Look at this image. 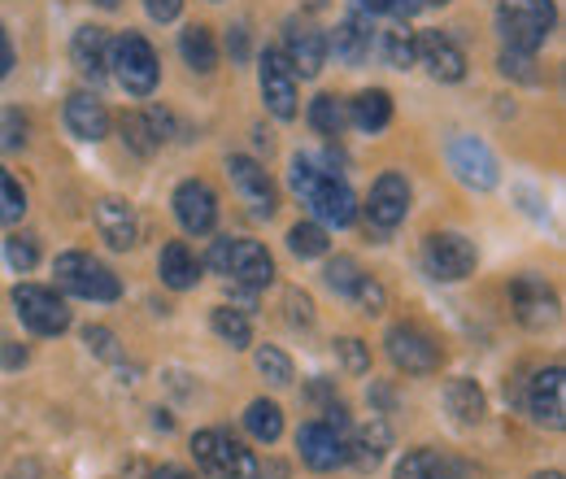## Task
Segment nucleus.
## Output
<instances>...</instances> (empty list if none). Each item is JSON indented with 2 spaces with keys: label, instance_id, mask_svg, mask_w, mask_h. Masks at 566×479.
Wrapping results in <instances>:
<instances>
[{
  "label": "nucleus",
  "instance_id": "f257e3e1",
  "mask_svg": "<svg viewBox=\"0 0 566 479\" xmlns=\"http://www.w3.org/2000/svg\"><path fill=\"white\" fill-rule=\"evenodd\" d=\"M554 22H558L554 0H501L496 4V27L505 35V49H518V53H536L549 40Z\"/></svg>",
  "mask_w": 566,
  "mask_h": 479
},
{
  "label": "nucleus",
  "instance_id": "f03ea898",
  "mask_svg": "<svg viewBox=\"0 0 566 479\" xmlns=\"http://www.w3.org/2000/svg\"><path fill=\"white\" fill-rule=\"evenodd\" d=\"M192 454H197L201 471L213 479H258V471H262L258 458L240 440H231L227 431H197Z\"/></svg>",
  "mask_w": 566,
  "mask_h": 479
},
{
  "label": "nucleus",
  "instance_id": "7ed1b4c3",
  "mask_svg": "<svg viewBox=\"0 0 566 479\" xmlns=\"http://www.w3.org/2000/svg\"><path fill=\"white\" fill-rule=\"evenodd\" d=\"M109 66H114V79L132 96H148L157 87V53H153V44L144 35H136V31L118 35L109 44Z\"/></svg>",
  "mask_w": 566,
  "mask_h": 479
},
{
  "label": "nucleus",
  "instance_id": "20e7f679",
  "mask_svg": "<svg viewBox=\"0 0 566 479\" xmlns=\"http://www.w3.org/2000/svg\"><path fill=\"white\" fill-rule=\"evenodd\" d=\"M57 283L71 296H83V301H118V292H123L118 274L101 267L96 258H87V253H62L57 258Z\"/></svg>",
  "mask_w": 566,
  "mask_h": 479
},
{
  "label": "nucleus",
  "instance_id": "39448f33",
  "mask_svg": "<svg viewBox=\"0 0 566 479\" xmlns=\"http://www.w3.org/2000/svg\"><path fill=\"white\" fill-rule=\"evenodd\" d=\"M13 305H18V319H22L35 336H62V332L71 327V310H66V301H62L53 288L18 283V288H13Z\"/></svg>",
  "mask_w": 566,
  "mask_h": 479
},
{
  "label": "nucleus",
  "instance_id": "423d86ee",
  "mask_svg": "<svg viewBox=\"0 0 566 479\" xmlns=\"http://www.w3.org/2000/svg\"><path fill=\"white\" fill-rule=\"evenodd\" d=\"M384 344H388L392 366L406 371V375H431V371L440 366V344L431 341L423 327H415V323H397V327H388Z\"/></svg>",
  "mask_w": 566,
  "mask_h": 479
},
{
  "label": "nucleus",
  "instance_id": "0eeeda50",
  "mask_svg": "<svg viewBox=\"0 0 566 479\" xmlns=\"http://www.w3.org/2000/svg\"><path fill=\"white\" fill-rule=\"evenodd\" d=\"M423 262H427V271H431V279L458 283V279H467V274L475 271V244H471L467 236H458V231L427 236Z\"/></svg>",
  "mask_w": 566,
  "mask_h": 479
},
{
  "label": "nucleus",
  "instance_id": "6e6552de",
  "mask_svg": "<svg viewBox=\"0 0 566 479\" xmlns=\"http://www.w3.org/2000/svg\"><path fill=\"white\" fill-rule=\"evenodd\" d=\"M510 305H514V319L523 327H532V332H541V327H549L558 319V296L541 274H518L510 283Z\"/></svg>",
  "mask_w": 566,
  "mask_h": 479
},
{
  "label": "nucleus",
  "instance_id": "1a4fd4ad",
  "mask_svg": "<svg viewBox=\"0 0 566 479\" xmlns=\"http://www.w3.org/2000/svg\"><path fill=\"white\" fill-rule=\"evenodd\" d=\"M406 214H410V184H406V175H397V170L379 175V179H375V188H370L366 222H370L379 236H388L392 227H401V222H406Z\"/></svg>",
  "mask_w": 566,
  "mask_h": 479
},
{
  "label": "nucleus",
  "instance_id": "9d476101",
  "mask_svg": "<svg viewBox=\"0 0 566 479\" xmlns=\"http://www.w3.org/2000/svg\"><path fill=\"white\" fill-rule=\"evenodd\" d=\"M449 166H453V175H458L467 188H475V192H489V188H496V179H501L489 144L475 136H458L449 144Z\"/></svg>",
  "mask_w": 566,
  "mask_h": 479
},
{
  "label": "nucleus",
  "instance_id": "9b49d317",
  "mask_svg": "<svg viewBox=\"0 0 566 479\" xmlns=\"http://www.w3.org/2000/svg\"><path fill=\"white\" fill-rule=\"evenodd\" d=\"M262 96H266V110L275 118H283V123L296 118V74L280 49L262 53Z\"/></svg>",
  "mask_w": 566,
  "mask_h": 479
},
{
  "label": "nucleus",
  "instance_id": "f8f14e48",
  "mask_svg": "<svg viewBox=\"0 0 566 479\" xmlns=\"http://www.w3.org/2000/svg\"><path fill=\"white\" fill-rule=\"evenodd\" d=\"M227 175H231L235 192L244 197V206L253 209L258 218H271V214H275V206H280L275 184H271V175H266L253 157H231V162H227Z\"/></svg>",
  "mask_w": 566,
  "mask_h": 479
},
{
  "label": "nucleus",
  "instance_id": "ddd939ff",
  "mask_svg": "<svg viewBox=\"0 0 566 479\" xmlns=\"http://www.w3.org/2000/svg\"><path fill=\"white\" fill-rule=\"evenodd\" d=\"M527 410L545 427H566V375L563 366H545L536 371L532 388H527Z\"/></svg>",
  "mask_w": 566,
  "mask_h": 479
},
{
  "label": "nucleus",
  "instance_id": "4468645a",
  "mask_svg": "<svg viewBox=\"0 0 566 479\" xmlns=\"http://www.w3.org/2000/svg\"><path fill=\"white\" fill-rule=\"evenodd\" d=\"M175 218L184 222V231L210 236L213 222H218V197L210 192V184H201V179L179 184L175 188Z\"/></svg>",
  "mask_w": 566,
  "mask_h": 479
},
{
  "label": "nucleus",
  "instance_id": "2eb2a0df",
  "mask_svg": "<svg viewBox=\"0 0 566 479\" xmlns=\"http://www.w3.org/2000/svg\"><path fill=\"white\" fill-rule=\"evenodd\" d=\"M296 449H301V462L310 471H336L345 462V436H336L327 423H305L296 431Z\"/></svg>",
  "mask_w": 566,
  "mask_h": 479
},
{
  "label": "nucleus",
  "instance_id": "dca6fc26",
  "mask_svg": "<svg viewBox=\"0 0 566 479\" xmlns=\"http://www.w3.org/2000/svg\"><path fill=\"white\" fill-rule=\"evenodd\" d=\"M415 62H423V66L431 70V79H440V83H458V79L467 74L462 49H458L449 35H440V31H423V35L415 40Z\"/></svg>",
  "mask_w": 566,
  "mask_h": 479
},
{
  "label": "nucleus",
  "instance_id": "f3484780",
  "mask_svg": "<svg viewBox=\"0 0 566 479\" xmlns=\"http://www.w3.org/2000/svg\"><path fill=\"white\" fill-rule=\"evenodd\" d=\"M283 58H287L292 74L314 79L318 70L327 66V35L318 27H310V22H292L287 27V53Z\"/></svg>",
  "mask_w": 566,
  "mask_h": 479
},
{
  "label": "nucleus",
  "instance_id": "a211bd4d",
  "mask_svg": "<svg viewBox=\"0 0 566 479\" xmlns=\"http://www.w3.org/2000/svg\"><path fill=\"white\" fill-rule=\"evenodd\" d=\"M227 274H231L240 288L258 292V288H266V283L275 279V258H271V253H266L258 240H231Z\"/></svg>",
  "mask_w": 566,
  "mask_h": 479
},
{
  "label": "nucleus",
  "instance_id": "6ab92c4d",
  "mask_svg": "<svg viewBox=\"0 0 566 479\" xmlns=\"http://www.w3.org/2000/svg\"><path fill=\"white\" fill-rule=\"evenodd\" d=\"M305 206L314 209V218H318V222H332V227H349V222L357 218L354 192H349V184H345V179H336V175H323Z\"/></svg>",
  "mask_w": 566,
  "mask_h": 479
},
{
  "label": "nucleus",
  "instance_id": "aec40b11",
  "mask_svg": "<svg viewBox=\"0 0 566 479\" xmlns=\"http://www.w3.org/2000/svg\"><path fill=\"white\" fill-rule=\"evenodd\" d=\"M71 62L83 79L101 83L109 74V35L101 27H78L71 40Z\"/></svg>",
  "mask_w": 566,
  "mask_h": 479
},
{
  "label": "nucleus",
  "instance_id": "412c9836",
  "mask_svg": "<svg viewBox=\"0 0 566 479\" xmlns=\"http://www.w3.org/2000/svg\"><path fill=\"white\" fill-rule=\"evenodd\" d=\"M96 227H101L105 244H114V249H132V244L140 240V218H136V209L127 206V201H118V197H105V201L96 206Z\"/></svg>",
  "mask_w": 566,
  "mask_h": 479
},
{
  "label": "nucleus",
  "instance_id": "4be33fe9",
  "mask_svg": "<svg viewBox=\"0 0 566 479\" xmlns=\"http://www.w3.org/2000/svg\"><path fill=\"white\" fill-rule=\"evenodd\" d=\"M66 127H71L78 139H105L109 136V110L92 96V92H74L66 101Z\"/></svg>",
  "mask_w": 566,
  "mask_h": 479
},
{
  "label": "nucleus",
  "instance_id": "5701e85b",
  "mask_svg": "<svg viewBox=\"0 0 566 479\" xmlns=\"http://www.w3.org/2000/svg\"><path fill=\"white\" fill-rule=\"evenodd\" d=\"M327 53H336L345 66H361V62L370 58V22H366L361 9L349 13V18L336 27V35L327 40Z\"/></svg>",
  "mask_w": 566,
  "mask_h": 479
},
{
  "label": "nucleus",
  "instance_id": "b1692460",
  "mask_svg": "<svg viewBox=\"0 0 566 479\" xmlns=\"http://www.w3.org/2000/svg\"><path fill=\"white\" fill-rule=\"evenodd\" d=\"M157 271H161V283L175 288V292H188L197 279H201V262L192 258V249L184 240H170L157 258Z\"/></svg>",
  "mask_w": 566,
  "mask_h": 479
},
{
  "label": "nucleus",
  "instance_id": "393cba45",
  "mask_svg": "<svg viewBox=\"0 0 566 479\" xmlns=\"http://www.w3.org/2000/svg\"><path fill=\"white\" fill-rule=\"evenodd\" d=\"M388 427H384V418H375L370 427H361L354 440H345V462H354L357 471H375L379 462H384V454H388Z\"/></svg>",
  "mask_w": 566,
  "mask_h": 479
},
{
  "label": "nucleus",
  "instance_id": "a878e982",
  "mask_svg": "<svg viewBox=\"0 0 566 479\" xmlns=\"http://www.w3.org/2000/svg\"><path fill=\"white\" fill-rule=\"evenodd\" d=\"M349 123H354L357 132H384L388 123H392V96L388 92H379V87H370V92H357L354 101H349Z\"/></svg>",
  "mask_w": 566,
  "mask_h": 479
},
{
  "label": "nucleus",
  "instance_id": "bb28decb",
  "mask_svg": "<svg viewBox=\"0 0 566 479\" xmlns=\"http://www.w3.org/2000/svg\"><path fill=\"white\" fill-rule=\"evenodd\" d=\"M444 406H449V414H453L462 427H471V423L484 418V393H480L475 379H449V388H444Z\"/></svg>",
  "mask_w": 566,
  "mask_h": 479
},
{
  "label": "nucleus",
  "instance_id": "cd10ccee",
  "mask_svg": "<svg viewBox=\"0 0 566 479\" xmlns=\"http://www.w3.org/2000/svg\"><path fill=\"white\" fill-rule=\"evenodd\" d=\"M179 53H184V62L197 70V74H210L213 62H218L213 35L206 31V27H188V31L179 35Z\"/></svg>",
  "mask_w": 566,
  "mask_h": 479
},
{
  "label": "nucleus",
  "instance_id": "c85d7f7f",
  "mask_svg": "<svg viewBox=\"0 0 566 479\" xmlns=\"http://www.w3.org/2000/svg\"><path fill=\"white\" fill-rule=\"evenodd\" d=\"M210 323H213V332L231 344V348H249V341H253L249 314H244V310H235V305H218V310L210 314Z\"/></svg>",
  "mask_w": 566,
  "mask_h": 479
},
{
  "label": "nucleus",
  "instance_id": "c756f323",
  "mask_svg": "<svg viewBox=\"0 0 566 479\" xmlns=\"http://www.w3.org/2000/svg\"><path fill=\"white\" fill-rule=\"evenodd\" d=\"M397 479H453V471H449V462L436 449H415V454L401 458Z\"/></svg>",
  "mask_w": 566,
  "mask_h": 479
},
{
  "label": "nucleus",
  "instance_id": "7c9ffc66",
  "mask_svg": "<svg viewBox=\"0 0 566 479\" xmlns=\"http://www.w3.org/2000/svg\"><path fill=\"white\" fill-rule=\"evenodd\" d=\"M244 427H249V436L253 440H266V445H275L283 436V414L275 402H253L249 414H244Z\"/></svg>",
  "mask_w": 566,
  "mask_h": 479
},
{
  "label": "nucleus",
  "instance_id": "2f4dec72",
  "mask_svg": "<svg viewBox=\"0 0 566 479\" xmlns=\"http://www.w3.org/2000/svg\"><path fill=\"white\" fill-rule=\"evenodd\" d=\"M345 123H349V110H345L336 96H318V101L310 105V127H314L318 136H340Z\"/></svg>",
  "mask_w": 566,
  "mask_h": 479
},
{
  "label": "nucleus",
  "instance_id": "473e14b6",
  "mask_svg": "<svg viewBox=\"0 0 566 479\" xmlns=\"http://www.w3.org/2000/svg\"><path fill=\"white\" fill-rule=\"evenodd\" d=\"M287 244H292L296 258H323L327 253V231L318 222H296L287 231Z\"/></svg>",
  "mask_w": 566,
  "mask_h": 479
},
{
  "label": "nucleus",
  "instance_id": "72a5a7b5",
  "mask_svg": "<svg viewBox=\"0 0 566 479\" xmlns=\"http://www.w3.org/2000/svg\"><path fill=\"white\" fill-rule=\"evenodd\" d=\"M31 139V123L22 110H0V153H22Z\"/></svg>",
  "mask_w": 566,
  "mask_h": 479
},
{
  "label": "nucleus",
  "instance_id": "f704fd0d",
  "mask_svg": "<svg viewBox=\"0 0 566 479\" xmlns=\"http://www.w3.org/2000/svg\"><path fill=\"white\" fill-rule=\"evenodd\" d=\"M22 214H27V197H22V188L13 184V175L0 166V227H13Z\"/></svg>",
  "mask_w": 566,
  "mask_h": 479
},
{
  "label": "nucleus",
  "instance_id": "c9c22d12",
  "mask_svg": "<svg viewBox=\"0 0 566 479\" xmlns=\"http://www.w3.org/2000/svg\"><path fill=\"white\" fill-rule=\"evenodd\" d=\"M357 301V310L361 314H384V305H388V292H384V283L379 279H370V274H357L354 292H349Z\"/></svg>",
  "mask_w": 566,
  "mask_h": 479
},
{
  "label": "nucleus",
  "instance_id": "e433bc0d",
  "mask_svg": "<svg viewBox=\"0 0 566 479\" xmlns=\"http://www.w3.org/2000/svg\"><path fill=\"white\" fill-rule=\"evenodd\" d=\"M123 139H127V148L140 153V157H153V148H157V136H153V127H148L144 114H127V118H123Z\"/></svg>",
  "mask_w": 566,
  "mask_h": 479
},
{
  "label": "nucleus",
  "instance_id": "4c0bfd02",
  "mask_svg": "<svg viewBox=\"0 0 566 479\" xmlns=\"http://www.w3.org/2000/svg\"><path fill=\"white\" fill-rule=\"evenodd\" d=\"M384 58H388V66H397V70L415 66V35H410L406 27L388 31V35H384Z\"/></svg>",
  "mask_w": 566,
  "mask_h": 479
},
{
  "label": "nucleus",
  "instance_id": "58836bf2",
  "mask_svg": "<svg viewBox=\"0 0 566 479\" xmlns=\"http://www.w3.org/2000/svg\"><path fill=\"white\" fill-rule=\"evenodd\" d=\"M258 371H262L275 388H287V384H292V362L283 357L280 348H271V344H262V348H258Z\"/></svg>",
  "mask_w": 566,
  "mask_h": 479
},
{
  "label": "nucleus",
  "instance_id": "ea45409f",
  "mask_svg": "<svg viewBox=\"0 0 566 479\" xmlns=\"http://www.w3.org/2000/svg\"><path fill=\"white\" fill-rule=\"evenodd\" d=\"M4 262L13 267V271H31L35 262H40V249H35V240L31 236H9L4 240Z\"/></svg>",
  "mask_w": 566,
  "mask_h": 479
},
{
  "label": "nucleus",
  "instance_id": "a19ab883",
  "mask_svg": "<svg viewBox=\"0 0 566 479\" xmlns=\"http://www.w3.org/2000/svg\"><path fill=\"white\" fill-rule=\"evenodd\" d=\"M323 175H327V170H318L310 157H292V192H296L301 201H310V192L318 188Z\"/></svg>",
  "mask_w": 566,
  "mask_h": 479
},
{
  "label": "nucleus",
  "instance_id": "79ce46f5",
  "mask_svg": "<svg viewBox=\"0 0 566 479\" xmlns=\"http://www.w3.org/2000/svg\"><path fill=\"white\" fill-rule=\"evenodd\" d=\"M357 274L361 271H357L354 258H332V262H327V283H332L340 296H349V292H354Z\"/></svg>",
  "mask_w": 566,
  "mask_h": 479
},
{
  "label": "nucleus",
  "instance_id": "37998d69",
  "mask_svg": "<svg viewBox=\"0 0 566 479\" xmlns=\"http://www.w3.org/2000/svg\"><path fill=\"white\" fill-rule=\"evenodd\" d=\"M336 353H340V362H345V371H370V348L357 341V336H345V341H336Z\"/></svg>",
  "mask_w": 566,
  "mask_h": 479
},
{
  "label": "nucleus",
  "instance_id": "c03bdc74",
  "mask_svg": "<svg viewBox=\"0 0 566 479\" xmlns=\"http://www.w3.org/2000/svg\"><path fill=\"white\" fill-rule=\"evenodd\" d=\"M532 53H518V49H505L501 53V70L505 74H514V79H523V83H541V70H532Z\"/></svg>",
  "mask_w": 566,
  "mask_h": 479
},
{
  "label": "nucleus",
  "instance_id": "a18cd8bd",
  "mask_svg": "<svg viewBox=\"0 0 566 479\" xmlns=\"http://www.w3.org/2000/svg\"><path fill=\"white\" fill-rule=\"evenodd\" d=\"M83 344H87L92 353H101V357H118V341H114L109 327H87V332H83Z\"/></svg>",
  "mask_w": 566,
  "mask_h": 479
},
{
  "label": "nucleus",
  "instance_id": "49530a36",
  "mask_svg": "<svg viewBox=\"0 0 566 479\" xmlns=\"http://www.w3.org/2000/svg\"><path fill=\"white\" fill-rule=\"evenodd\" d=\"M287 319L301 323V327H310L314 323V301L305 292H287Z\"/></svg>",
  "mask_w": 566,
  "mask_h": 479
},
{
  "label": "nucleus",
  "instance_id": "de8ad7c7",
  "mask_svg": "<svg viewBox=\"0 0 566 479\" xmlns=\"http://www.w3.org/2000/svg\"><path fill=\"white\" fill-rule=\"evenodd\" d=\"M144 9H148V18H157V22H175L179 9H184V0H144Z\"/></svg>",
  "mask_w": 566,
  "mask_h": 479
},
{
  "label": "nucleus",
  "instance_id": "09e8293b",
  "mask_svg": "<svg viewBox=\"0 0 566 479\" xmlns=\"http://www.w3.org/2000/svg\"><path fill=\"white\" fill-rule=\"evenodd\" d=\"M227 53H231V62H249V31H244V27H231Z\"/></svg>",
  "mask_w": 566,
  "mask_h": 479
},
{
  "label": "nucleus",
  "instance_id": "8fccbe9b",
  "mask_svg": "<svg viewBox=\"0 0 566 479\" xmlns=\"http://www.w3.org/2000/svg\"><path fill=\"white\" fill-rule=\"evenodd\" d=\"M423 9V0H388V9L384 13H392V18H401V22H410L415 13Z\"/></svg>",
  "mask_w": 566,
  "mask_h": 479
},
{
  "label": "nucleus",
  "instance_id": "3c124183",
  "mask_svg": "<svg viewBox=\"0 0 566 479\" xmlns=\"http://www.w3.org/2000/svg\"><path fill=\"white\" fill-rule=\"evenodd\" d=\"M227 258H231V240H213L210 249V267L218 274H227Z\"/></svg>",
  "mask_w": 566,
  "mask_h": 479
},
{
  "label": "nucleus",
  "instance_id": "603ef678",
  "mask_svg": "<svg viewBox=\"0 0 566 479\" xmlns=\"http://www.w3.org/2000/svg\"><path fill=\"white\" fill-rule=\"evenodd\" d=\"M0 362H4L9 371H18V366H27V348H22V344H4V348H0Z\"/></svg>",
  "mask_w": 566,
  "mask_h": 479
},
{
  "label": "nucleus",
  "instance_id": "864d4df0",
  "mask_svg": "<svg viewBox=\"0 0 566 479\" xmlns=\"http://www.w3.org/2000/svg\"><path fill=\"white\" fill-rule=\"evenodd\" d=\"M13 70V44H9V35H4V27H0V79Z\"/></svg>",
  "mask_w": 566,
  "mask_h": 479
},
{
  "label": "nucleus",
  "instance_id": "5fc2aeb1",
  "mask_svg": "<svg viewBox=\"0 0 566 479\" xmlns=\"http://www.w3.org/2000/svg\"><path fill=\"white\" fill-rule=\"evenodd\" d=\"M357 9H361V13H384L388 0H357Z\"/></svg>",
  "mask_w": 566,
  "mask_h": 479
},
{
  "label": "nucleus",
  "instance_id": "6e6d98bb",
  "mask_svg": "<svg viewBox=\"0 0 566 479\" xmlns=\"http://www.w3.org/2000/svg\"><path fill=\"white\" fill-rule=\"evenodd\" d=\"M153 479H192V476H188V471H179V467H161Z\"/></svg>",
  "mask_w": 566,
  "mask_h": 479
},
{
  "label": "nucleus",
  "instance_id": "4d7b16f0",
  "mask_svg": "<svg viewBox=\"0 0 566 479\" xmlns=\"http://www.w3.org/2000/svg\"><path fill=\"white\" fill-rule=\"evenodd\" d=\"M532 479H563V471H536Z\"/></svg>",
  "mask_w": 566,
  "mask_h": 479
},
{
  "label": "nucleus",
  "instance_id": "13d9d810",
  "mask_svg": "<svg viewBox=\"0 0 566 479\" xmlns=\"http://www.w3.org/2000/svg\"><path fill=\"white\" fill-rule=\"evenodd\" d=\"M96 4H101V9H118L123 0H96Z\"/></svg>",
  "mask_w": 566,
  "mask_h": 479
},
{
  "label": "nucleus",
  "instance_id": "bf43d9fd",
  "mask_svg": "<svg viewBox=\"0 0 566 479\" xmlns=\"http://www.w3.org/2000/svg\"><path fill=\"white\" fill-rule=\"evenodd\" d=\"M310 9H323V0H310Z\"/></svg>",
  "mask_w": 566,
  "mask_h": 479
},
{
  "label": "nucleus",
  "instance_id": "052dcab7",
  "mask_svg": "<svg viewBox=\"0 0 566 479\" xmlns=\"http://www.w3.org/2000/svg\"><path fill=\"white\" fill-rule=\"evenodd\" d=\"M423 4H449V0H423Z\"/></svg>",
  "mask_w": 566,
  "mask_h": 479
}]
</instances>
